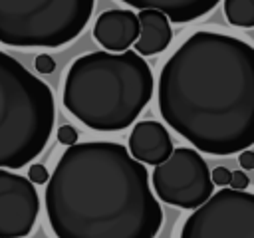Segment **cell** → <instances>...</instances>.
<instances>
[{
  "mask_svg": "<svg viewBox=\"0 0 254 238\" xmlns=\"http://www.w3.org/2000/svg\"><path fill=\"white\" fill-rule=\"evenodd\" d=\"M159 111L192 147L234 155L254 143V48L234 36L194 32L159 75Z\"/></svg>",
  "mask_w": 254,
  "mask_h": 238,
  "instance_id": "6da1fadb",
  "label": "cell"
},
{
  "mask_svg": "<svg viewBox=\"0 0 254 238\" xmlns=\"http://www.w3.org/2000/svg\"><path fill=\"white\" fill-rule=\"evenodd\" d=\"M46 210L58 238H155L163 210L143 163L111 141L67 145L48 177Z\"/></svg>",
  "mask_w": 254,
  "mask_h": 238,
  "instance_id": "7a4b0ae2",
  "label": "cell"
},
{
  "mask_svg": "<svg viewBox=\"0 0 254 238\" xmlns=\"http://www.w3.org/2000/svg\"><path fill=\"white\" fill-rule=\"evenodd\" d=\"M153 95V71L137 52H93L77 58L64 81V105L93 131H121Z\"/></svg>",
  "mask_w": 254,
  "mask_h": 238,
  "instance_id": "3957f363",
  "label": "cell"
},
{
  "mask_svg": "<svg viewBox=\"0 0 254 238\" xmlns=\"http://www.w3.org/2000/svg\"><path fill=\"white\" fill-rule=\"evenodd\" d=\"M54 93L12 56L0 52V169H22L50 141Z\"/></svg>",
  "mask_w": 254,
  "mask_h": 238,
  "instance_id": "277c9868",
  "label": "cell"
},
{
  "mask_svg": "<svg viewBox=\"0 0 254 238\" xmlns=\"http://www.w3.org/2000/svg\"><path fill=\"white\" fill-rule=\"evenodd\" d=\"M95 0H0V44L62 48L87 26Z\"/></svg>",
  "mask_w": 254,
  "mask_h": 238,
  "instance_id": "5b68a950",
  "label": "cell"
},
{
  "mask_svg": "<svg viewBox=\"0 0 254 238\" xmlns=\"http://www.w3.org/2000/svg\"><path fill=\"white\" fill-rule=\"evenodd\" d=\"M181 238H254V194L222 186L185 220Z\"/></svg>",
  "mask_w": 254,
  "mask_h": 238,
  "instance_id": "8992f818",
  "label": "cell"
},
{
  "mask_svg": "<svg viewBox=\"0 0 254 238\" xmlns=\"http://www.w3.org/2000/svg\"><path fill=\"white\" fill-rule=\"evenodd\" d=\"M153 186L163 202L190 210L200 206L214 190L206 161L189 147L173 149L163 163L155 165Z\"/></svg>",
  "mask_w": 254,
  "mask_h": 238,
  "instance_id": "52a82bcc",
  "label": "cell"
},
{
  "mask_svg": "<svg viewBox=\"0 0 254 238\" xmlns=\"http://www.w3.org/2000/svg\"><path fill=\"white\" fill-rule=\"evenodd\" d=\"M40 210L34 182L0 169V238H24L32 232Z\"/></svg>",
  "mask_w": 254,
  "mask_h": 238,
  "instance_id": "ba28073f",
  "label": "cell"
},
{
  "mask_svg": "<svg viewBox=\"0 0 254 238\" xmlns=\"http://www.w3.org/2000/svg\"><path fill=\"white\" fill-rule=\"evenodd\" d=\"M139 36V20L131 10H107L95 20L93 38L107 52H125Z\"/></svg>",
  "mask_w": 254,
  "mask_h": 238,
  "instance_id": "9c48e42d",
  "label": "cell"
},
{
  "mask_svg": "<svg viewBox=\"0 0 254 238\" xmlns=\"http://www.w3.org/2000/svg\"><path fill=\"white\" fill-rule=\"evenodd\" d=\"M173 151L169 131L157 121H139L129 135V153L139 163L159 165Z\"/></svg>",
  "mask_w": 254,
  "mask_h": 238,
  "instance_id": "30bf717a",
  "label": "cell"
},
{
  "mask_svg": "<svg viewBox=\"0 0 254 238\" xmlns=\"http://www.w3.org/2000/svg\"><path fill=\"white\" fill-rule=\"evenodd\" d=\"M137 20H139V36L133 42L135 52L139 56H153L163 52L173 38L169 18L159 10L143 8L137 14Z\"/></svg>",
  "mask_w": 254,
  "mask_h": 238,
  "instance_id": "8fae6325",
  "label": "cell"
},
{
  "mask_svg": "<svg viewBox=\"0 0 254 238\" xmlns=\"http://www.w3.org/2000/svg\"><path fill=\"white\" fill-rule=\"evenodd\" d=\"M133 8H153L163 12L169 20L177 24H185L190 20H196L210 12L220 0H121Z\"/></svg>",
  "mask_w": 254,
  "mask_h": 238,
  "instance_id": "7c38bea8",
  "label": "cell"
},
{
  "mask_svg": "<svg viewBox=\"0 0 254 238\" xmlns=\"http://www.w3.org/2000/svg\"><path fill=\"white\" fill-rule=\"evenodd\" d=\"M224 14L232 26H254V0H224Z\"/></svg>",
  "mask_w": 254,
  "mask_h": 238,
  "instance_id": "4fadbf2b",
  "label": "cell"
},
{
  "mask_svg": "<svg viewBox=\"0 0 254 238\" xmlns=\"http://www.w3.org/2000/svg\"><path fill=\"white\" fill-rule=\"evenodd\" d=\"M58 141L64 143V145H73V143L77 141V131H75V127H71V125H62V127L58 129Z\"/></svg>",
  "mask_w": 254,
  "mask_h": 238,
  "instance_id": "5bb4252c",
  "label": "cell"
},
{
  "mask_svg": "<svg viewBox=\"0 0 254 238\" xmlns=\"http://www.w3.org/2000/svg\"><path fill=\"white\" fill-rule=\"evenodd\" d=\"M210 180H212V184H216V186H228V182H230V171L226 169V167H216L212 173H210Z\"/></svg>",
  "mask_w": 254,
  "mask_h": 238,
  "instance_id": "9a60e30c",
  "label": "cell"
},
{
  "mask_svg": "<svg viewBox=\"0 0 254 238\" xmlns=\"http://www.w3.org/2000/svg\"><path fill=\"white\" fill-rule=\"evenodd\" d=\"M228 184H230V188L244 190V188L250 186V178H248V175L244 171H234V173H230V182Z\"/></svg>",
  "mask_w": 254,
  "mask_h": 238,
  "instance_id": "2e32d148",
  "label": "cell"
},
{
  "mask_svg": "<svg viewBox=\"0 0 254 238\" xmlns=\"http://www.w3.org/2000/svg\"><path fill=\"white\" fill-rule=\"evenodd\" d=\"M48 177L50 175H48V169L44 165H32L30 171H28V178L32 182H36V184H44L48 180Z\"/></svg>",
  "mask_w": 254,
  "mask_h": 238,
  "instance_id": "e0dca14e",
  "label": "cell"
},
{
  "mask_svg": "<svg viewBox=\"0 0 254 238\" xmlns=\"http://www.w3.org/2000/svg\"><path fill=\"white\" fill-rule=\"evenodd\" d=\"M54 67H56V61H54L52 56H48V54L36 56V69H38L40 73H52Z\"/></svg>",
  "mask_w": 254,
  "mask_h": 238,
  "instance_id": "ac0fdd59",
  "label": "cell"
},
{
  "mask_svg": "<svg viewBox=\"0 0 254 238\" xmlns=\"http://www.w3.org/2000/svg\"><path fill=\"white\" fill-rule=\"evenodd\" d=\"M238 161H240V167H242L244 171H252V169H254V153L250 151V147L240 151Z\"/></svg>",
  "mask_w": 254,
  "mask_h": 238,
  "instance_id": "d6986e66",
  "label": "cell"
}]
</instances>
